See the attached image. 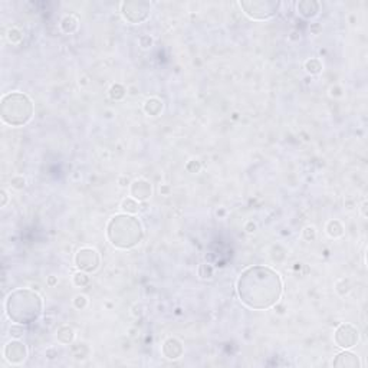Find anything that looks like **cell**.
<instances>
[{"instance_id":"cell-20","label":"cell","mask_w":368,"mask_h":368,"mask_svg":"<svg viewBox=\"0 0 368 368\" xmlns=\"http://www.w3.org/2000/svg\"><path fill=\"white\" fill-rule=\"evenodd\" d=\"M303 236H305V239H306V240H314V239H315V236H317V233H315V229H314V227H306V229L303 230Z\"/></svg>"},{"instance_id":"cell-24","label":"cell","mask_w":368,"mask_h":368,"mask_svg":"<svg viewBox=\"0 0 368 368\" xmlns=\"http://www.w3.org/2000/svg\"><path fill=\"white\" fill-rule=\"evenodd\" d=\"M2 196H3V203H2V206H5V204H6V200H8V197H6V193L2 192Z\"/></svg>"},{"instance_id":"cell-14","label":"cell","mask_w":368,"mask_h":368,"mask_svg":"<svg viewBox=\"0 0 368 368\" xmlns=\"http://www.w3.org/2000/svg\"><path fill=\"white\" fill-rule=\"evenodd\" d=\"M144 109L148 115H152V117H157L160 112L163 111V102L157 98H151L145 102L144 105Z\"/></svg>"},{"instance_id":"cell-17","label":"cell","mask_w":368,"mask_h":368,"mask_svg":"<svg viewBox=\"0 0 368 368\" xmlns=\"http://www.w3.org/2000/svg\"><path fill=\"white\" fill-rule=\"evenodd\" d=\"M124 95H126V89H124L122 85L115 84L111 86V89H109V97H111L112 100H121V98H124Z\"/></svg>"},{"instance_id":"cell-3","label":"cell","mask_w":368,"mask_h":368,"mask_svg":"<svg viewBox=\"0 0 368 368\" xmlns=\"http://www.w3.org/2000/svg\"><path fill=\"white\" fill-rule=\"evenodd\" d=\"M107 236L112 246L118 249H131L142 240L141 222L130 214H117L109 220Z\"/></svg>"},{"instance_id":"cell-2","label":"cell","mask_w":368,"mask_h":368,"mask_svg":"<svg viewBox=\"0 0 368 368\" xmlns=\"http://www.w3.org/2000/svg\"><path fill=\"white\" fill-rule=\"evenodd\" d=\"M43 311L42 298L30 289H15L6 299V314L17 325L32 324L41 318Z\"/></svg>"},{"instance_id":"cell-16","label":"cell","mask_w":368,"mask_h":368,"mask_svg":"<svg viewBox=\"0 0 368 368\" xmlns=\"http://www.w3.org/2000/svg\"><path fill=\"white\" fill-rule=\"evenodd\" d=\"M121 207H122V210L127 211V213H137L138 209H140L138 201L135 200V199H126V200L122 201Z\"/></svg>"},{"instance_id":"cell-18","label":"cell","mask_w":368,"mask_h":368,"mask_svg":"<svg viewBox=\"0 0 368 368\" xmlns=\"http://www.w3.org/2000/svg\"><path fill=\"white\" fill-rule=\"evenodd\" d=\"M305 68L311 74H319L321 69H322V65H321V62H319L318 59H310V60H306Z\"/></svg>"},{"instance_id":"cell-9","label":"cell","mask_w":368,"mask_h":368,"mask_svg":"<svg viewBox=\"0 0 368 368\" xmlns=\"http://www.w3.org/2000/svg\"><path fill=\"white\" fill-rule=\"evenodd\" d=\"M27 357V350L26 345L20 341H10L5 348V358L10 364H22Z\"/></svg>"},{"instance_id":"cell-5","label":"cell","mask_w":368,"mask_h":368,"mask_svg":"<svg viewBox=\"0 0 368 368\" xmlns=\"http://www.w3.org/2000/svg\"><path fill=\"white\" fill-rule=\"evenodd\" d=\"M244 13L253 20L270 19L278 13L281 2L278 0H243L239 3Z\"/></svg>"},{"instance_id":"cell-12","label":"cell","mask_w":368,"mask_h":368,"mask_svg":"<svg viewBox=\"0 0 368 368\" xmlns=\"http://www.w3.org/2000/svg\"><path fill=\"white\" fill-rule=\"evenodd\" d=\"M163 354L170 360H177L183 355V345L176 338H170L163 345Z\"/></svg>"},{"instance_id":"cell-6","label":"cell","mask_w":368,"mask_h":368,"mask_svg":"<svg viewBox=\"0 0 368 368\" xmlns=\"http://www.w3.org/2000/svg\"><path fill=\"white\" fill-rule=\"evenodd\" d=\"M151 5L148 2L142 0H133V2H124L121 5V13L128 23L137 25L144 22L150 16Z\"/></svg>"},{"instance_id":"cell-19","label":"cell","mask_w":368,"mask_h":368,"mask_svg":"<svg viewBox=\"0 0 368 368\" xmlns=\"http://www.w3.org/2000/svg\"><path fill=\"white\" fill-rule=\"evenodd\" d=\"M200 276L201 278H211V275H213V270H211V268L210 266H207V265H201L200 266Z\"/></svg>"},{"instance_id":"cell-15","label":"cell","mask_w":368,"mask_h":368,"mask_svg":"<svg viewBox=\"0 0 368 368\" xmlns=\"http://www.w3.org/2000/svg\"><path fill=\"white\" fill-rule=\"evenodd\" d=\"M58 340L62 344L72 343V340H74V331H72L69 326H62L58 331Z\"/></svg>"},{"instance_id":"cell-8","label":"cell","mask_w":368,"mask_h":368,"mask_svg":"<svg viewBox=\"0 0 368 368\" xmlns=\"http://www.w3.org/2000/svg\"><path fill=\"white\" fill-rule=\"evenodd\" d=\"M100 255L98 252L95 249H91V248H84L81 251H78L75 256V263L78 268L84 272H95L97 269L100 268Z\"/></svg>"},{"instance_id":"cell-22","label":"cell","mask_w":368,"mask_h":368,"mask_svg":"<svg viewBox=\"0 0 368 368\" xmlns=\"http://www.w3.org/2000/svg\"><path fill=\"white\" fill-rule=\"evenodd\" d=\"M10 334L13 335L15 338H19V336L23 335V329H22L20 326H12V328H10Z\"/></svg>"},{"instance_id":"cell-1","label":"cell","mask_w":368,"mask_h":368,"mask_svg":"<svg viewBox=\"0 0 368 368\" xmlns=\"http://www.w3.org/2000/svg\"><path fill=\"white\" fill-rule=\"evenodd\" d=\"M284 292L279 273L268 266H251L244 269L237 279V295L251 310H269L278 303Z\"/></svg>"},{"instance_id":"cell-7","label":"cell","mask_w":368,"mask_h":368,"mask_svg":"<svg viewBox=\"0 0 368 368\" xmlns=\"http://www.w3.org/2000/svg\"><path fill=\"white\" fill-rule=\"evenodd\" d=\"M334 340L338 347H341L344 350H348V348H352L358 344L360 332L351 324H341L335 331Z\"/></svg>"},{"instance_id":"cell-10","label":"cell","mask_w":368,"mask_h":368,"mask_svg":"<svg viewBox=\"0 0 368 368\" xmlns=\"http://www.w3.org/2000/svg\"><path fill=\"white\" fill-rule=\"evenodd\" d=\"M332 365H334V367L358 368L361 364L358 357H357L355 354H352V352L350 351H344L335 357V360L332 361Z\"/></svg>"},{"instance_id":"cell-21","label":"cell","mask_w":368,"mask_h":368,"mask_svg":"<svg viewBox=\"0 0 368 368\" xmlns=\"http://www.w3.org/2000/svg\"><path fill=\"white\" fill-rule=\"evenodd\" d=\"M88 276L84 275V273H78V275H75V284L76 285H86L88 284Z\"/></svg>"},{"instance_id":"cell-23","label":"cell","mask_w":368,"mask_h":368,"mask_svg":"<svg viewBox=\"0 0 368 368\" xmlns=\"http://www.w3.org/2000/svg\"><path fill=\"white\" fill-rule=\"evenodd\" d=\"M85 303H86V298H85V296H76L75 298L76 308H84Z\"/></svg>"},{"instance_id":"cell-13","label":"cell","mask_w":368,"mask_h":368,"mask_svg":"<svg viewBox=\"0 0 368 368\" xmlns=\"http://www.w3.org/2000/svg\"><path fill=\"white\" fill-rule=\"evenodd\" d=\"M298 10L302 16L305 17H314L319 10V3L314 2V0H303L298 3Z\"/></svg>"},{"instance_id":"cell-11","label":"cell","mask_w":368,"mask_h":368,"mask_svg":"<svg viewBox=\"0 0 368 368\" xmlns=\"http://www.w3.org/2000/svg\"><path fill=\"white\" fill-rule=\"evenodd\" d=\"M131 196L138 201L147 200L151 196V184L145 180H137L131 184Z\"/></svg>"},{"instance_id":"cell-4","label":"cell","mask_w":368,"mask_h":368,"mask_svg":"<svg viewBox=\"0 0 368 368\" xmlns=\"http://www.w3.org/2000/svg\"><path fill=\"white\" fill-rule=\"evenodd\" d=\"M34 102L23 92H10L2 98L0 115L10 127L26 126L34 117Z\"/></svg>"}]
</instances>
